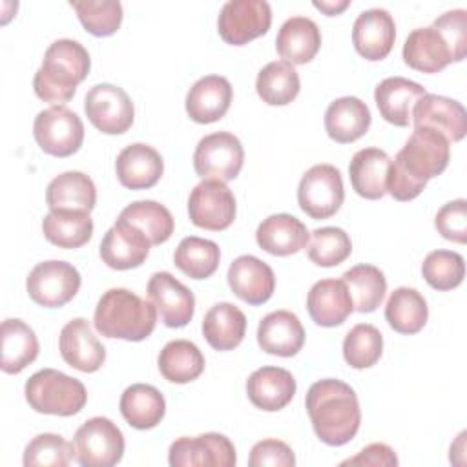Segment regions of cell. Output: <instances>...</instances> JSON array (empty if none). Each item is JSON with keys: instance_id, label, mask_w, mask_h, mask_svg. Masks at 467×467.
I'll list each match as a JSON object with an SVG mask.
<instances>
[{"instance_id": "6da1fadb", "label": "cell", "mask_w": 467, "mask_h": 467, "mask_svg": "<svg viewBox=\"0 0 467 467\" xmlns=\"http://www.w3.org/2000/svg\"><path fill=\"white\" fill-rule=\"evenodd\" d=\"M451 146L441 133L431 128H414L394 161H390L387 192L396 201L418 197L425 190L427 181L438 177L447 168Z\"/></svg>"}, {"instance_id": "7a4b0ae2", "label": "cell", "mask_w": 467, "mask_h": 467, "mask_svg": "<svg viewBox=\"0 0 467 467\" xmlns=\"http://www.w3.org/2000/svg\"><path fill=\"white\" fill-rule=\"evenodd\" d=\"M305 403L314 432L323 443L339 447L356 436L361 410L354 389L345 381L332 378L316 381L310 385Z\"/></svg>"}, {"instance_id": "3957f363", "label": "cell", "mask_w": 467, "mask_h": 467, "mask_svg": "<svg viewBox=\"0 0 467 467\" xmlns=\"http://www.w3.org/2000/svg\"><path fill=\"white\" fill-rule=\"evenodd\" d=\"M89 67V53L80 42L58 38L46 49L42 66L33 78V89L44 102L64 106V102L73 99L77 86L88 77Z\"/></svg>"}, {"instance_id": "277c9868", "label": "cell", "mask_w": 467, "mask_h": 467, "mask_svg": "<svg viewBox=\"0 0 467 467\" xmlns=\"http://www.w3.org/2000/svg\"><path fill=\"white\" fill-rule=\"evenodd\" d=\"M157 323V308L128 288H109L97 303L93 325L104 337L146 339Z\"/></svg>"}, {"instance_id": "5b68a950", "label": "cell", "mask_w": 467, "mask_h": 467, "mask_svg": "<svg viewBox=\"0 0 467 467\" xmlns=\"http://www.w3.org/2000/svg\"><path fill=\"white\" fill-rule=\"evenodd\" d=\"M24 394L33 410L53 416H73L88 401L86 387L77 378L55 368L35 372L26 381Z\"/></svg>"}, {"instance_id": "8992f818", "label": "cell", "mask_w": 467, "mask_h": 467, "mask_svg": "<svg viewBox=\"0 0 467 467\" xmlns=\"http://www.w3.org/2000/svg\"><path fill=\"white\" fill-rule=\"evenodd\" d=\"M75 460L82 467H109L124 454V436L120 429L104 416L84 421L73 438Z\"/></svg>"}, {"instance_id": "52a82bcc", "label": "cell", "mask_w": 467, "mask_h": 467, "mask_svg": "<svg viewBox=\"0 0 467 467\" xmlns=\"http://www.w3.org/2000/svg\"><path fill=\"white\" fill-rule=\"evenodd\" d=\"M345 201L343 179L332 164H314L299 181L297 202L299 208L312 219L332 217Z\"/></svg>"}, {"instance_id": "ba28073f", "label": "cell", "mask_w": 467, "mask_h": 467, "mask_svg": "<svg viewBox=\"0 0 467 467\" xmlns=\"http://www.w3.org/2000/svg\"><path fill=\"white\" fill-rule=\"evenodd\" d=\"M33 135L42 151L55 157H69L82 146L84 124L69 108L51 106L35 117Z\"/></svg>"}, {"instance_id": "9c48e42d", "label": "cell", "mask_w": 467, "mask_h": 467, "mask_svg": "<svg viewBox=\"0 0 467 467\" xmlns=\"http://www.w3.org/2000/svg\"><path fill=\"white\" fill-rule=\"evenodd\" d=\"M243 162V144L230 131H215L202 137L193 151V168L202 179L232 181L239 175Z\"/></svg>"}, {"instance_id": "30bf717a", "label": "cell", "mask_w": 467, "mask_h": 467, "mask_svg": "<svg viewBox=\"0 0 467 467\" xmlns=\"http://www.w3.org/2000/svg\"><path fill=\"white\" fill-rule=\"evenodd\" d=\"M26 288L29 297L46 308H60L69 303L80 288L78 270L66 261H44L31 268Z\"/></svg>"}, {"instance_id": "8fae6325", "label": "cell", "mask_w": 467, "mask_h": 467, "mask_svg": "<svg viewBox=\"0 0 467 467\" xmlns=\"http://www.w3.org/2000/svg\"><path fill=\"white\" fill-rule=\"evenodd\" d=\"M272 24V7L265 0H228L217 18V31L226 44L244 46L263 36Z\"/></svg>"}, {"instance_id": "7c38bea8", "label": "cell", "mask_w": 467, "mask_h": 467, "mask_svg": "<svg viewBox=\"0 0 467 467\" xmlns=\"http://www.w3.org/2000/svg\"><path fill=\"white\" fill-rule=\"evenodd\" d=\"M84 111L89 122L102 133L120 135L133 124L135 109L130 95L115 84H97L84 99Z\"/></svg>"}, {"instance_id": "4fadbf2b", "label": "cell", "mask_w": 467, "mask_h": 467, "mask_svg": "<svg viewBox=\"0 0 467 467\" xmlns=\"http://www.w3.org/2000/svg\"><path fill=\"white\" fill-rule=\"evenodd\" d=\"M188 213L199 228L226 230L235 219V197L223 181L202 179L190 193Z\"/></svg>"}, {"instance_id": "5bb4252c", "label": "cell", "mask_w": 467, "mask_h": 467, "mask_svg": "<svg viewBox=\"0 0 467 467\" xmlns=\"http://www.w3.org/2000/svg\"><path fill=\"white\" fill-rule=\"evenodd\" d=\"M171 467H234L237 462L234 443L219 432L181 436L168 451Z\"/></svg>"}, {"instance_id": "9a60e30c", "label": "cell", "mask_w": 467, "mask_h": 467, "mask_svg": "<svg viewBox=\"0 0 467 467\" xmlns=\"http://www.w3.org/2000/svg\"><path fill=\"white\" fill-rule=\"evenodd\" d=\"M148 297L155 305L161 321L170 328L186 327L195 312L193 292L170 272H155L148 281Z\"/></svg>"}, {"instance_id": "2e32d148", "label": "cell", "mask_w": 467, "mask_h": 467, "mask_svg": "<svg viewBox=\"0 0 467 467\" xmlns=\"http://www.w3.org/2000/svg\"><path fill=\"white\" fill-rule=\"evenodd\" d=\"M150 246V239L137 226L117 219V223L104 234L99 254L109 268L130 270L146 261Z\"/></svg>"}, {"instance_id": "e0dca14e", "label": "cell", "mask_w": 467, "mask_h": 467, "mask_svg": "<svg viewBox=\"0 0 467 467\" xmlns=\"http://www.w3.org/2000/svg\"><path fill=\"white\" fill-rule=\"evenodd\" d=\"M414 128H431L441 133L449 142H458L467 131L465 108L449 97L427 93L412 109Z\"/></svg>"}, {"instance_id": "ac0fdd59", "label": "cell", "mask_w": 467, "mask_h": 467, "mask_svg": "<svg viewBox=\"0 0 467 467\" xmlns=\"http://www.w3.org/2000/svg\"><path fill=\"white\" fill-rule=\"evenodd\" d=\"M58 348L62 359L80 372H95L106 361V348L84 317H75L62 327Z\"/></svg>"}, {"instance_id": "d6986e66", "label": "cell", "mask_w": 467, "mask_h": 467, "mask_svg": "<svg viewBox=\"0 0 467 467\" xmlns=\"http://www.w3.org/2000/svg\"><path fill=\"white\" fill-rule=\"evenodd\" d=\"M396 40V24L387 9L372 7L361 11L352 26L356 51L367 60H383Z\"/></svg>"}, {"instance_id": "ffe728a7", "label": "cell", "mask_w": 467, "mask_h": 467, "mask_svg": "<svg viewBox=\"0 0 467 467\" xmlns=\"http://www.w3.org/2000/svg\"><path fill=\"white\" fill-rule=\"evenodd\" d=\"M232 292L248 305L266 303L275 288L274 270L255 255H239L232 261L228 274Z\"/></svg>"}, {"instance_id": "44dd1931", "label": "cell", "mask_w": 467, "mask_h": 467, "mask_svg": "<svg viewBox=\"0 0 467 467\" xmlns=\"http://www.w3.org/2000/svg\"><path fill=\"white\" fill-rule=\"evenodd\" d=\"M117 179L130 190H146L159 182L164 171L161 153L144 142L126 146L115 161Z\"/></svg>"}, {"instance_id": "7402d4cb", "label": "cell", "mask_w": 467, "mask_h": 467, "mask_svg": "<svg viewBox=\"0 0 467 467\" xmlns=\"http://www.w3.org/2000/svg\"><path fill=\"white\" fill-rule=\"evenodd\" d=\"M425 95L427 89L421 84L403 77H389L376 86L374 100L387 122L405 128L412 120L416 102Z\"/></svg>"}, {"instance_id": "603a6c76", "label": "cell", "mask_w": 467, "mask_h": 467, "mask_svg": "<svg viewBox=\"0 0 467 467\" xmlns=\"http://www.w3.org/2000/svg\"><path fill=\"white\" fill-rule=\"evenodd\" d=\"M257 343L266 354L292 358L303 348L305 328L290 310H275L259 321Z\"/></svg>"}, {"instance_id": "cb8c5ba5", "label": "cell", "mask_w": 467, "mask_h": 467, "mask_svg": "<svg viewBox=\"0 0 467 467\" xmlns=\"http://www.w3.org/2000/svg\"><path fill=\"white\" fill-rule=\"evenodd\" d=\"M232 97L234 89L228 78L206 75L190 88L186 95V113L199 124H212L226 115Z\"/></svg>"}, {"instance_id": "d4e9b609", "label": "cell", "mask_w": 467, "mask_h": 467, "mask_svg": "<svg viewBox=\"0 0 467 467\" xmlns=\"http://www.w3.org/2000/svg\"><path fill=\"white\" fill-rule=\"evenodd\" d=\"M403 60L421 73H438L454 62L447 40L434 26L410 31L403 44Z\"/></svg>"}, {"instance_id": "484cf974", "label": "cell", "mask_w": 467, "mask_h": 467, "mask_svg": "<svg viewBox=\"0 0 467 467\" xmlns=\"http://www.w3.org/2000/svg\"><path fill=\"white\" fill-rule=\"evenodd\" d=\"M246 394L257 409L275 412L292 401L296 394V379L286 368L261 367L250 374Z\"/></svg>"}, {"instance_id": "4316f807", "label": "cell", "mask_w": 467, "mask_h": 467, "mask_svg": "<svg viewBox=\"0 0 467 467\" xmlns=\"http://www.w3.org/2000/svg\"><path fill=\"white\" fill-rule=\"evenodd\" d=\"M306 310L319 327H337L354 310L350 294L343 279H321L306 296Z\"/></svg>"}, {"instance_id": "83f0119b", "label": "cell", "mask_w": 467, "mask_h": 467, "mask_svg": "<svg viewBox=\"0 0 467 467\" xmlns=\"http://www.w3.org/2000/svg\"><path fill=\"white\" fill-rule=\"evenodd\" d=\"M255 241L261 250L272 255H292L303 250L308 243L306 226L290 213H274L263 219L257 226Z\"/></svg>"}, {"instance_id": "f1b7e54d", "label": "cell", "mask_w": 467, "mask_h": 467, "mask_svg": "<svg viewBox=\"0 0 467 467\" xmlns=\"http://www.w3.org/2000/svg\"><path fill=\"white\" fill-rule=\"evenodd\" d=\"M390 157L379 148H363L354 153L348 164L350 184L363 199H381L387 193Z\"/></svg>"}, {"instance_id": "f546056e", "label": "cell", "mask_w": 467, "mask_h": 467, "mask_svg": "<svg viewBox=\"0 0 467 467\" xmlns=\"http://www.w3.org/2000/svg\"><path fill=\"white\" fill-rule=\"evenodd\" d=\"M321 47V31L306 16L288 18L275 36V49L281 58L292 66L310 62Z\"/></svg>"}, {"instance_id": "4dcf8cb0", "label": "cell", "mask_w": 467, "mask_h": 467, "mask_svg": "<svg viewBox=\"0 0 467 467\" xmlns=\"http://www.w3.org/2000/svg\"><path fill=\"white\" fill-rule=\"evenodd\" d=\"M370 111L358 97H341L330 102L325 111V130L339 144H348L363 137L370 126Z\"/></svg>"}, {"instance_id": "1f68e13d", "label": "cell", "mask_w": 467, "mask_h": 467, "mask_svg": "<svg viewBox=\"0 0 467 467\" xmlns=\"http://www.w3.org/2000/svg\"><path fill=\"white\" fill-rule=\"evenodd\" d=\"M122 418L139 431L153 429L161 423L166 412V401L159 389L148 383L130 385L119 401Z\"/></svg>"}, {"instance_id": "d6a6232c", "label": "cell", "mask_w": 467, "mask_h": 467, "mask_svg": "<svg viewBox=\"0 0 467 467\" xmlns=\"http://www.w3.org/2000/svg\"><path fill=\"white\" fill-rule=\"evenodd\" d=\"M46 202L49 210L91 212L97 202V190L86 173L64 171L47 184Z\"/></svg>"}, {"instance_id": "836d02e7", "label": "cell", "mask_w": 467, "mask_h": 467, "mask_svg": "<svg viewBox=\"0 0 467 467\" xmlns=\"http://www.w3.org/2000/svg\"><path fill=\"white\" fill-rule=\"evenodd\" d=\"M246 332V317L232 303L213 305L202 319V336L215 350L235 348Z\"/></svg>"}, {"instance_id": "e575fe53", "label": "cell", "mask_w": 467, "mask_h": 467, "mask_svg": "<svg viewBox=\"0 0 467 467\" xmlns=\"http://www.w3.org/2000/svg\"><path fill=\"white\" fill-rule=\"evenodd\" d=\"M2 359L5 374H18L38 356V339L35 330L22 319L2 321Z\"/></svg>"}, {"instance_id": "d590c367", "label": "cell", "mask_w": 467, "mask_h": 467, "mask_svg": "<svg viewBox=\"0 0 467 467\" xmlns=\"http://www.w3.org/2000/svg\"><path fill=\"white\" fill-rule=\"evenodd\" d=\"M42 232L58 248H80L93 235V221L84 210H49L42 219Z\"/></svg>"}, {"instance_id": "8d00e7d4", "label": "cell", "mask_w": 467, "mask_h": 467, "mask_svg": "<svg viewBox=\"0 0 467 467\" xmlns=\"http://www.w3.org/2000/svg\"><path fill=\"white\" fill-rule=\"evenodd\" d=\"M159 370L171 383H190L204 370V356L188 339L168 341L157 358Z\"/></svg>"}, {"instance_id": "74e56055", "label": "cell", "mask_w": 467, "mask_h": 467, "mask_svg": "<svg viewBox=\"0 0 467 467\" xmlns=\"http://www.w3.org/2000/svg\"><path fill=\"white\" fill-rule=\"evenodd\" d=\"M427 317V301L416 288H396L385 305V319L390 328L400 334L420 332L425 327Z\"/></svg>"}, {"instance_id": "f35d334b", "label": "cell", "mask_w": 467, "mask_h": 467, "mask_svg": "<svg viewBox=\"0 0 467 467\" xmlns=\"http://www.w3.org/2000/svg\"><path fill=\"white\" fill-rule=\"evenodd\" d=\"M255 89L263 102L268 106H286L297 97L301 82L292 64L285 60H274L257 73Z\"/></svg>"}, {"instance_id": "ab89813d", "label": "cell", "mask_w": 467, "mask_h": 467, "mask_svg": "<svg viewBox=\"0 0 467 467\" xmlns=\"http://www.w3.org/2000/svg\"><path fill=\"white\" fill-rule=\"evenodd\" d=\"M343 283L348 288L354 310L365 314L374 312L387 292V279L374 265H356L343 274Z\"/></svg>"}, {"instance_id": "60d3db41", "label": "cell", "mask_w": 467, "mask_h": 467, "mask_svg": "<svg viewBox=\"0 0 467 467\" xmlns=\"http://www.w3.org/2000/svg\"><path fill=\"white\" fill-rule=\"evenodd\" d=\"M221 259V250L217 243L202 237H184L173 254V263L175 266L186 274L192 279H206L210 277Z\"/></svg>"}, {"instance_id": "b9f144b4", "label": "cell", "mask_w": 467, "mask_h": 467, "mask_svg": "<svg viewBox=\"0 0 467 467\" xmlns=\"http://www.w3.org/2000/svg\"><path fill=\"white\" fill-rule=\"evenodd\" d=\"M119 219L137 226L151 244L168 241L175 228L170 210L157 201H135L120 212Z\"/></svg>"}, {"instance_id": "7bdbcfd3", "label": "cell", "mask_w": 467, "mask_h": 467, "mask_svg": "<svg viewBox=\"0 0 467 467\" xmlns=\"http://www.w3.org/2000/svg\"><path fill=\"white\" fill-rule=\"evenodd\" d=\"M383 352L381 332L368 323H359L348 330L343 339V358L352 368H368L376 365Z\"/></svg>"}, {"instance_id": "ee69618b", "label": "cell", "mask_w": 467, "mask_h": 467, "mask_svg": "<svg viewBox=\"0 0 467 467\" xmlns=\"http://www.w3.org/2000/svg\"><path fill=\"white\" fill-rule=\"evenodd\" d=\"M352 252V241L343 228L323 226L316 228L310 235L306 248L308 259L317 266H337Z\"/></svg>"}, {"instance_id": "f6af8a7d", "label": "cell", "mask_w": 467, "mask_h": 467, "mask_svg": "<svg viewBox=\"0 0 467 467\" xmlns=\"http://www.w3.org/2000/svg\"><path fill=\"white\" fill-rule=\"evenodd\" d=\"M75 456V445L60 434L42 432L24 449L26 467H66Z\"/></svg>"}, {"instance_id": "bcb514c9", "label": "cell", "mask_w": 467, "mask_h": 467, "mask_svg": "<svg viewBox=\"0 0 467 467\" xmlns=\"http://www.w3.org/2000/svg\"><path fill=\"white\" fill-rule=\"evenodd\" d=\"M80 24L95 36L113 35L122 22V5L117 0L71 2Z\"/></svg>"}, {"instance_id": "7dc6e473", "label": "cell", "mask_w": 467, "mask_h": 467, "mask_svg": "<svg viewBox=\"0 0 467 467\" xmlns=\"http://www.w3.org/2000/svg\"><path fill=\"white\" fill-rule=\"evenodd\" d=\"M421 274L434 290H452L463 281L465 261L452 250H434L423 259Z\"/></svg>"}, {"instance_id": "c3c4849f", "label": "cell", "mask_w": 467, "mask_h": 467, "mask_svg": "<svg viewBox=\"0 0 467 467\" xmlns=\"http://www.w3.org/2000/svg\"><path fill=\"white\" fill-rule=\"evenodd\" d=\"M432 26L443 35L447 40L454 62L465 58L467 53V11L465 9H452L440 15Z\"/></svg>"}, {"instance_id": "681fc988", "label": "cell", "mask_w": 467, "mask_h": 467, "mask_svg": "<svg viewBox=\"0 0 467 467\" xmlns=\"http://www.w3.org/2000/svg\"><path fill=\"white\" fill-rule=\"evenodd\" d=\"M434 226L447 241L463 244L467 241V201L456 199L443 204L434 217Z\"/></svg>"}, {"instance_id": "f907efd6", "label": "cell", "mask_w": 467, "mask_h": 467, "mask_svg": "<svg viewBox=\"0 0 467 467\" xmlns=\"http://www.w3.org/2000/svg\"><path fill=\"white\" fill-rule=\"evenodd\" d=\"M250 467H294L296 456L294 451L281 440H261L257 441L248 458Z\"/></svg>"}, {"instance_id": "816d5d0a", "label": "cell", "mask_w": 467, "mask_h": 467, "mask_svg": "<svg viewBox=\"0 0 467 467\" xmlns=\"http://www.w3.org/2000/svg\"><path fill=\"white\" fill-rule=\"evenodd\" d=\"M341 465H370V467H392L398 465V456L387 443H370L356 456L341 462Z\"/></svg>"}, {"instance_id": "f5cc1de1", "label": "cell", "mask_w": 467, "mask_h": 467, "mask_svg": "<svg viewBox=\"0 0 467 467\" xmlns=\"http://www.w3.org/2000/svg\"><path fill=\"white\" fill-rule=\"evenodd\" d=\"M350 5L348 0H341V2H314V7L321 9L325 15L334 16L339 15L343 9H347Z\"/></svg>"}]
</instances>
